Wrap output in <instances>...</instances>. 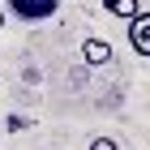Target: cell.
I'll return each instance as SVG.
<instances>
[{
	"instance_id": "6da1fadb",
	"label": "cell",
	"mask_w": 150,
	"mask_h": 150,
	"mask_svg": "<svg viewBox=\"0 0 150 150\" xmlns=\"http://www.w3.org/2000/svg\"><path fill=\"white\" fill-rule=\"evenodd\" d=\"M4 4H9V13L22 17V22H47V17L60 9V0H4Z\"/></svg>"
},
{
	"instance_id": "7a4b0ae2",
	"label": "cell",
	"mask_w": 150,
	"mask_h": 150,
	"mask_svg": "<svg viewBox=\"0 0 150 150\" xmlns=\"http://www.w3.org/2000/svg\"><path fill=\"white\" fill-rule=\"evenodd\" d=\"M129 47L137 52V56L150 60V9H142L133 22H129Z\"/></svg>"
},
{
	"instance_id": "3957f363",
	"label": "cell",
	"mask_w": 150,
	"mask_h": 150,
	"mask_svg": "<svg viewBox=\"0 0 150 150\" xmlns=\"http://www.w3.org/2000/svg\"><path fill=\"white\" fill-rule=\"evenodd\" d=\"M81 60H86V64H107V60H112V43H107V39H86V43H81Z\"/></svg>"
},
{
	"instance_id": "277c9868",
	"label": "cell",
	"mask_w": 150,
	"mask_h": 150,
	"mask_svg": "<svg viewBox=\"0 0 150 150\" xmlns=\"http://www.w3.org/2000/svg\"><path fill=\"white\" fill-rule=\"evenodd\" d=\"M103 9L112 13V17H125V22H133V17L142 13V4H137V0H103Z\"/></svg>"
},
{
	"instance_id": "5b68a950",
	"label": "cell",
	"mask_w": 150,
	"mask_h": 150,
	"mask_svg": "<svg viewBox=\"0 0 150 150\" xmlns=\"http://www.w3.org/2000/svg\"><path fill=\"white\" fill-rule=\"evenodd\" d=\"M90 150H120V146H116L112 137H94V142H90Z\"/></svg>"
},
{
	"instance_id": "8992f818",
	"label": "cell",
	"mask_w": 150,
	"mask_h": 150,
	"mask_svg": "<svg viewBox=\"0 0 150 150\" xmlns=\"http://www.w3.org/2000/svg\"><path fill=\"white\" fill-rule=\"evenodd\" d=\"M0 30H4V9H0Z\"/></svg>"
}]
</instances>
